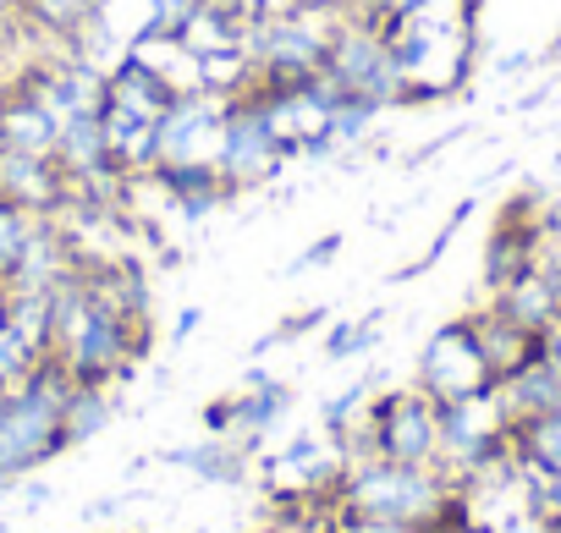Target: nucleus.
I'll list each match as a JSON object with an SVG mask.
<instances>
[{
    "label": "nucleus",
    "instance_id": "9",
    "mask_svg": "<svg viewBox=\"0 0 561 533\" xmlns=\"http://www.w3.org/2000/svg\"><path fill=\"white\" fill-rule=\"evenodd\" d=\"M0 198L18 204L34 220H56L72 204V176L56 165V154L0 149Z\"/></svg>",
    "mask_w": 561,
    "mask_h": 533
},
{
    "label": "nucleus",
    "instance_id": "43",
    "mask_svg": "<svg viewBox=\"0 0 561 533\" xmlns=\"http://www.w3.org/2000/svg\"><path fill=\"white\" fill-rule=\"evenodd\" d=\"M23 23V0H0V28H18Z\"/></svg>",
    "mask_w": 561,
    "mask_h": 533
},
{
    "label": "nucleus",
    "instance_id": "12",
    "mask_svg": "<svg viewBox=\"0 0 561 533\" xmlns=\"http://www.w3.org/2000/svg\"><path fill=\"white\" fill-rule=\"evenodd\" d=\"M61 121L39 105L34 89H23L18 78L0 89V149H23V154H56Z\"/></svg>",
    "mask_w": 561,
    "mask_h": 533
},
{
    "label": "nucleus",
    "instance_id": "30",
    "mask_svg": "<svg viewBox=\"0 0 561 533\" xmlns=\"http://www.w3.org/2000/svg\"><path fill=\"white\" fill-rule=\"evenodd\" d=\"M342 247H347V236L342 231H325V236H314L293 264H287V276H309V270H325V264H336L342 258Z\"/></svg>",
    "mask_w": 561,
    "mask_h": 533
},
{
    "label": "nucleus",
    "instance_id": "25",
    "mask_svg": "<svg viewBox=\"0 0 561 533\" xmlns=\"http://www.w3.org/2000/svg\"><path fill=\"white\" fill-rule=\"evenodd\" d=\"M468 215H473V193L451 204V215L440 220V231H435V242H430V247H424V253H419V258L408 264V270H391L386 281H391V287H402V281H419V276H430V270H435V264H440V258L451 253V242H457V231L468 225Z\"/></svg>",
    "mask_w": 561,
    "mask_h": 533
},
{
    "label": "nucleus",
    "instance_id": "4",
    "mask_svg": "<svg viewBox=\"0 0 561 533\" xmlns=\"http://www.w3.org/2000/svg\"><path fill=\"white\" fill-rule=\"evenodd\" d=\"M220 176L237 187V193H253V187H270L280 171H287V143L275 138L264 105L242 89L226 100V132H220Z\"/></svg>",
    "mask_w": 561,
    "mask_h": 533
},
{
    "label": "nucleus",
    "instance_id": "1",
    "mask_svg": "<svg viewBox=\"0 0 561 533\" xmlns=\"http://www.w3.org/2000/svg\"><path fill=\"white\" fill-rule=\"evenodd\" d=\"M457 489H462V478L451 467H440V462L435 467H413V462H386V456H353V462H342L331 506L435 533L440 517L451 511Z\"/></svg>",
    "mask_w": 561,
    "mask_h": 533
},
{
    "label": "nucleus",
    "instance_id": "34",
    "mask_svg": "<svg viewBox=\"0 0 561 533\" xmlns=\"http://www.w3.org/2000/svg\"><path fill=\"white\" fill-rule=\"evenodd\" d=\"M204 434H226V440L237 434V402L231 396H220V402L204 407Z\"/></svg>",
    "mask_w": 561,
    "mask_h": 533
},
{
    "label": "nucleus",
    "instance_id": "38",
    "mask_svg": "<svg viewBox=\"0 0 561 533\" xmlns=\"http://www.w3.org/2000/svg\"><path fill=\"white\" fill-rule=\"evenodd\" d=\"M204 325V309L198 303H187V309H176V320H171V347H182V341H193V331Z\"/></svg>",
    "mask_w": 561,
    "mask_h": 533
},
{
    "label": "nucleus",
    "instance_id": "39",
    "mask_svg": "<svg viewBox=\"0 0 561 533\" xmlns=\"http://www.w3.org/2000/svg\"><path fill=\"white\" fill-rule=\"evenodd\" d=\"M457 138H468V127H451V132H440V138H430V143H419L413 154H408V165H424V160H435L440 149H451Z\"/></svg>",
    "mask_w": 561,
    "mask_h": 533
},
{
    "label": "nucleus",
    "instance_id": "3",
    "mask_svg": "<svg viewBox=\"0 0 561 533\" xmlns=\"http://www.w3.org/2000/svg\"><path fill=\"white\" fill-rule=\"evenodd\" d=\"M336 451H342V462H353V456H386V462L435 467L440 462V402L424 385L380 391L364 407V418L336 440Z\"/></svg>",
    "mask_w": 561,
    "mask_h": 533
},
{
    "label": "nucleus",
    "instance_id": "32",
    "mask_svg": "<svg viewBox=\"0 0 561 533\" xmlns=\"http://www.w3.org/2000/svg\"><path fill=\"white\" fill-rule=\"evenodd\" d=\"M259 533H331V511H325V517H314L309 506H287L275 522H264Z\"/></svg>",
    "mask_w": 561,
    "mask_h": 533
},
{
    "label": "nucleus",
    "instance_id": "13",
    "mask_svg": "<svg viewBox=\"0 0 561 533\" xmlns=\"http://www.w3.org/2000/svg\"><path fill=\"white\" fill-rule=\"evenodd\" d=\"M231 402H237V434H231V440L253 451V445H259L280 418L293 413V402H298V396H293V385H280L275 374L248 369V380H242V391H237Z\"/></svg>",
    "mask_w": 561,
    "mask_h": 533
},
{
    "label": "nucleus",
    "instance_id": "14",
    "mask_svg": "<svg viewBox=\"0 0 561 533\" xmlns=\"http://www.w3.org/2000/svg\"><path fill=\"white\" fill-rule=\"evenodd\" d=\"M111 0H23V34L72 50L94 23H105Z\"/></svg>",
    "mask_w": 561,
    "mask_h": 533
},
{
    "label": "nucleus",
    "instance_id": "2",
    "mask_svg": "<svg viewBox=\"0 0 561 533\" xmlns=\"http://www.w3.org/2000/svg\"><path fill=\"white\" fill-rule=\"evenodd\" d=\"M78 380L45 358L18 391H7V407H0V495L18 489L34 467H45L50 456L67 451L61 434V402Z\"/></svg>",
    "mask_w": 561,
    "mask_h": 533
},
{
    "label": "nucleus",
    "instance_id": "45",
    "mask_svg": "<svg viewBox=\"0 0 561 533\" xmlns=\"http://www.w3.org/2000/svg\"><path fill=\"white\" fill-rule=\"evenodd\" d=\"M23 500H28V506H45V500H50V489H45V484H28V489H23Z\"/></svg>",
    "mask_w": 561,
    "mask_h": 533
},
{
    "label": "nucleus",
    "instance_id": "41",
    "mask_svg": "<svg viewBox=\"0 0 561 533\" xmlns=\"http://www.w3.org/2000/svg\"><path fill=\"white\" fill-rule=\"evenodd\" d=\"M342 7H347V18H358V23H375L380 12H391V7H397V0H342Z\"/></svg>",
    "mask_w": 561,
    "mask_h": 533
},
{
    "label": "nucleus",
    "instance_id": "33",
    "mask_svg": "<svg viewBox=\"0 0 561 533\" xmlns=\"http://www.w3.org/2000/svg\"><path fill=\"white\" fill-rule=\"evenodd\" d=\"M490 533H556V528H550V517H545V511H528V506H517V511L495 517V522H490Z\"/></svg>",
    "mask_w": 561,
    "mask_h": 533
},
{
    "label": "nucleus",
    "instance_id": "42",
    "mask_svg": "<svg viewBox=\"0 0 561 533\" xmlns=\"http://www.w3.org/2000/svg\"><path fill=\"white\" fill-rule=\"evenodd\" d=\"M539 347H545V363H550V369L561 374V320H556V325H550V331L539 336Z\"/></svg>",
    "mask_w": 561,
    "mask_h": 533
},
{
    "label": "nucleus",
    "instance_id": "6",
    "mask_svg": "<svg viewBox=\"0 0 561 533\" xmlns=\"http://www.w3.org/2000/svg\"><path fill=\"white\" fill-rule=\"evenodd\" d=\"M435 402H462V396H484L495 391V374L484 363V347H479V331L468 314L446 320L440 331H430L424 352H419V380Z\"/></svg>",
    "mask_w": 561,
    "mask_h": 533
},
{
    "label": "nucleus",
    "instance_id": "20",
    "mask_svg": "<svg viewBox=\"0 0 561 533\" xmlns=\"http://www.w3.org/2000/svg\"><path fill=\"white\" fill-rule=\"evenodd\" d=\"M495 402H501V413H506V424H523V418H539V413H550V407H561V374L545 363V352L528 363V369H517L512 380H501L495 385Z\"/></svg>",
    "mask_w": 561,
    "mask_h": 533
},
{
    "label": "nucleus",
    "instance_id": "27",
    "mask_svg": "<svg viewBox=\"0 0 561 533\" xmlns=\"http://www.w3.org/2000/svg\"><path fill=\"white\" fill-rule=\"evenodd\" d=\"M39 363H45V352H39L7 314H0V391H18Z\"/></svg>",
    "mask_w": 561,
    "mask_h": 533
},
{
    "label": "nucleus",
    "instance_id": "10",
    "mask_svg": "<svg viewBox=\"0 0 561 533\" xmlns=\"http://www.w3.org/2000/svg\"><path fill=\"white\" fill-rule=\"evenodd\" d=\"M182 89H187L182 78H171L160 61H149L138 50H122L105 67V100L122 105V111H133V116H144V121H160Z\"/></svg>",
    "mask_w": 561,
    "mask_h": 533
},
{
    "label": "nucleus",
    "instance_id": "11",
    "mask_svg": "<svg viewBox=\"0 0 561 533\" xmlns=\"http://www.w3.org/2000/svg\"><path fill=\"white\" fill-rule=\"evenodd\" d=\"M149 182L160 187V198L182 215V220H209L220 215L226 204H237L242 193L220 176V165H204V160H160L149 171Z\"/></svg>",
    "mask_w": 561,
    "mask_h": 533
},
{
    "label": "nucleus",
    "instance_id": "15",
    "mask_svg": "<svg viewBox=\"0 0 561 533\" xmlns=\"http://www.w3.org/2000/svg\"><path fill=\"white\" fill-rule=\"evenodd\" d=\"M473 320V331H479V347H484V363H490V374H495V385L501 380H512L517 369H528L545 347H539V336L534 331H523V325H512L495 303H484L479 314H468Z\"/></svg>",
    "mask_w": 561,
    "mask_h": 533
},
{
    "label": "nucleus",
    "instance_id": "16",
    "mask_svg": "<svg viewBox=\"0 0 561 533\" xmlns=\"http://www.w3.org/2000/svg\"><path fill=\"white\" fill-rule=\"evenodd\" d=\"M490 303H495L512 325H523V331H534V336H545V331L561 320V298H556V287H550V276L539 270V264L517 270L506 287H495Z\"/></svg>",
    "mask_w": 561,
    "mask_h": 533
},
{
    "label": "nucleus",
    "instance_id": "24",
    "mask_svg": "<svg viewBox=\"0 0 561 533\" xmlns=\"http://www.w3.org/2000/svg\"><path fill=\"white\" fill-rule=\"evenodd\" d=\"M149 7V18H144V28L133 34V50H149V45H160V39H182V28L209 7V0H144Z\"/></svg>",
    "mask_w": 561,
    "mask_h": 533
},
{
    "label": "nucleus",
    "instance_id": "21",
    "mask_svg": "<svg viewBox=\"0 0 561 533\" xmlns=\"http://www.w3.org/2000/svg\"><path fill=\"white\" fill-rule=\"evenodd\" d=\"M512 456H517L523 473H534L545 484H561V407L512 424Z\"/></svg>",
    "mask_w": 561,
    "mask_h": 533
},
{
    "label": "nucleus",
    "instance_id": "26",
    "mask_svg": "<svg viewBox=\"0 0 561 533\" xmlns=\"http://www.w3.org/2000/svg\"><path fill=\"white\" fill-rule=\"evenodd\" d=\"M375 385H380V374H358L347 391H336V396H325V407H320V424H325V440L336 445L358 418H364V407H369V396H375Z\"/></svg>",
    "mask_w": 561,
    "mask_h": 533
},
{
    "label": "nucleus",
    "instance_id": "35",
    "mask_svg": "<svg viewBox=\"0 0 561 533\" xmlns=\"http://www.w3.org/2000/svg\"><path fill=\"white\" fill-rule=\"evenodd\" d=\"M528 506H534V511H545V517H550V528L561 533V484H545V478H534V495H528Z\"/></svg>",
    "mask_w": 561,
    "mask_h": 533
},
{
    "label": "nucleus",
    "instance_id": "8",
    "mask_svg": "<svg viewBox=\"0 0 561 533\" xmlns=\"http://www.w3.org/2000/svg\"><path fill=\"white\" fill-rule=\"evenodd\" d=\"M220 132H226V100L198 89V83H187L171 100V111L154 121V149H160V160H204V165H215L220 160Z\"/></svg>",
    "mask_w": 561,
    "mask_h": 533
},
{
    "label": "nucleus",
    "instance_id": "7",
    "mask_svg": "<svg viewBox=\"0 0 561 533\" xmlns=\"http://www.w3.org/2000/svg\"><path fill=\"white\" fill-rule=\"evenodd\" d=\"M545 242H550V198H539V193L506 198L490 225V242H484V292L506 287L517 270L539 264Z\"/></svg>",
    "mask_w": 561,
    "mask_h": 533
},
{
    "label": "nucleus",
    "instance_id": "17",
    "mask_svg": "<svg viewBox=\"0 0 561 533\" xmlns=\"http://www.w3.org/2000/svg\"><path fill=\"white\" fill-rule=\"evenodd\" d=\"M248 445H237V440H226V434H204V440H193V445H176V451H160V462L165 467H182V473H193V478H204V484H242L248 478Z\"/></svg>",
    "mask_w": 561,
    "mask_h": 533
},
{
    "label": "nucleus",
    "instance_id": "31",
    "mask_svg": "<svg viewBox=\"0 0 561 533\" xmlns=\"http://www.w3.org/2000/svg\"><path fill=\"white\" fill-rule=\"evenodd\" d=\"M331 533H419L408 522H386V517H364V511H342L331 506Z\"/></svg>",
    "mask_w": 561,
    "mask_h": 533
},
{
    "label": "nucleus",
    "instance_id": "44",
    "mask_svg": "<svg viewBox=\"0 0 561 533\" xmlns=\"http://www.w3.org/2000/svg\"><path fill=\"white\" fill-rule=\"evenodd\" d=\"M539 61H545V67H556V61H561V23H556V34H550V45L539 50Z\"/></svg>",
    "mask_w": 561,
    "mask_h": 533
},
{
    "label": "nucleus",
    "instance_id": "40",
    "mask_svg": "<svg viewBox=\"0 0 561 533\" xmlns=\"http://www.w3.org/2000/svg\"><path fill=\"white\" fill-rule=\"evenodd\" d=\"M550 94H556V83H534V89H528L512 111H517V116H534V111H545V105H550Z\"/></svg>",
    "mask_w": 561,
    "mask_h": 533
},
{
    "label": "nucleus",
    "instance_id": "18",
    "mask_svg": "<svg viewBox=\"0 0 561 533\" xmlns=\"http://www.w3.org/2000/svg\"><path fill=\"white\" fill-rule=\"evenodd\" d=\"M100 121H105V143H111V165H116L122 176H149L154 160H160V149H154V121H144V116H133V111H122V105H111V100H105Z\"/></svg>",
    "mask_w": 561,
    "mask_h": 533
},
{
    "label": "nucleus",
    "instance_id": "46",
    "mask_svg": "<svg viewBox=\"0 0 561 533\" xmlns=\"http://www.w3.org/2000/svg\"><path fill=\"white\" fill-rule=\"evenodd\" d=\"M556 171H561V149H556Z\"/></svg>",
    "mask_w": 561,
    "mask_h": 533
},
{
    "label": "nucleus",
    "instance_id": "37",
    "mask_svg": "<svg viewBox=\"0 0 561 533\" xmlns=\"http://www.w3.org/2000/svg\"><path fill=\"white\" fill-rule=\"evenodd\" d=\"M539 67H545V61H539L534 50H512V56H501V61H495V72H501V78H528V72H539Z\"/></svg>",
    "mask_w": 561,
    "mask_h": 533
},
{
    "label": "nucleus",
    "instance_id": "29",
    "mask_svg": "<svg viewBox=\"0 0 561 533\" xmlns=\"http://www.w3.org/2000/svg\"><path fill=\"white\" fill-rule=\"evenodd\" d=\"M28 236H34V215H23L18 204L0 198V287H7V276L18 270V258H23Z\"/></svg>",
    "mask_w": 561,
    "mask_h": 533
},
{
    "label": "nucleus",
    "instance_id": "28",
    "mask_svg": "<svg viewBox=\"0 0 561 533\" xmlns=\"http://www.w3.org/2000/svg\"><path fill=\"white\" fill-rule=\"evenodd\" d=\"M325 325H331V309H304V314H287L280 325H270V331L248 347V358H264V352L287 347V341H304V336H314V331H325Z\"/></svg>",
    "mask_w": 561,
    "mask_h": 533
},
{
    "label": "nucleus",
    "instance_id": "36",
    "mask_svg": "<svg viewBox=\"0 0 561 533\" xmlns=\"http://www.w3.org/2000/svg\"><path fill=\"white\" fill-rule=\"evenodd\" d=\"M23 39V23L18 28H0V89H7L12 78H18V56H12V45Z\"/></svg>",
    "mask_w": 561,
    "mask_h": 533
},
{
    "label": "nucleus",
    "instance_id": "22",
    "mask_svg": "<svg viewBox=\"0 0 561 533\" xmlns=\"http://www.w3.org/2000/svg\"><path fill=\"white\" fill-rule=\"evenodd\" d=\"M116 418V396L111 385H72L67 402H61V434H67V451L72 445H89L94 434H105Z\"/></svg>",
    "mask_w": 561,
    "mask_h": 533
},
{
    "label": "nucleus",
    "instance_id": "5",
    "mask_svg": "<svg viewBox=\"0 0 561 533\" xmlns=\"http://www.w3.org/2000/svg\"><path fill=\"white\" fill-rule=\"evenodd\" d=\"M325 78L342 83V89L358 94V100L386 105V111L402 105V94H408L402 67H397V50L380 39L375 23H358V18H347L342 34L331 39V50H325Z\"/></svg>",
    "mask_w": 561,
    "mask_h": 533
},
{
    "label": "nucleus",
    "instance_id": "19",
    "mask_svg": "<svg viewBox=\"0 0 561 533\" xmlns=\"http://www.w3.org/2000/svg\"><path fill=\"white\" fill-rule=\"evenodd\" d=\"M56 165L72 176V182H89V176H111V143H105V121L100 116H72L61 121V138H56Z\"/></svg>",
    "mask_w": 561,
    "mask_h": 533
},
{
    "label": "nucleus",
    "instance_id": "23",
    "mask_svg": "<svg viewBox=\"0 0 561 533\" xmlns=\"http://www.w3.org/2000/svg\"><path fill=\"white\" fill-rule=\"evenodd\" d=\"M386 336V309H369L364 320H331L325 325V358L331 363H347V358H364L375 352Z\"/></svg>",
    "mask_w": 561,
    "mask_h": 533
}]
</instances>
